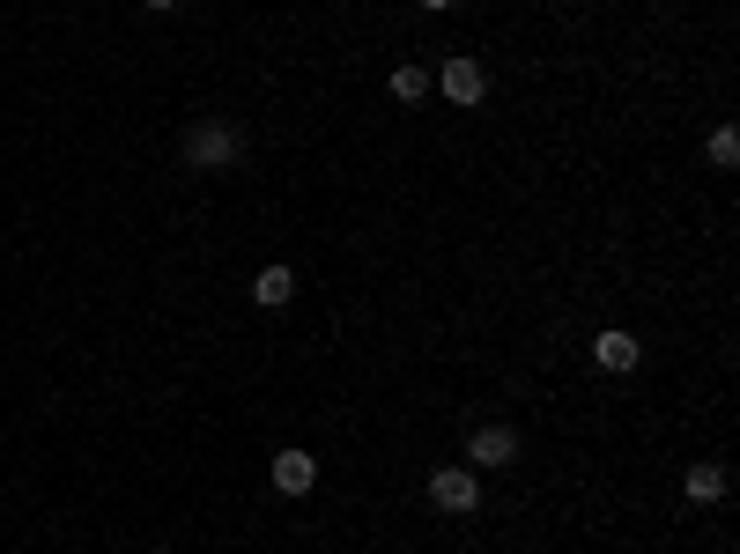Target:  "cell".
<instances>
[{
	"instance_id": "cell-1",
	"label": "cell",
	"mask_w": 740,
	"mask_h": 554,
	"mask_svg": "<svg viewBox=\"0 0 740 554\" xmlns=\"http://www.w3.org/2000/svg\"><path fill=\"white\" fill-rule=\"evenodd\" d=\"M245 156V134L237 126H222V119H200L193 134H186V163L193 170H230Z\"/></svg>"
},
{
	"instance_id": "cell-2",
	"label": "cell",
	"mask_w": 740,
	"mask_h": 554,
	"mask_svg": "<svg viewBox=\"0 0 740 554\" xmlns=\"http://www.w3.org/2000/svg\"><path fill=\"white\" fill-rule=\"evenodd\" d=\"M430 503H437V510H452V518H467V510L482 503V488H474V473H467V466H437V473H430Z\"/></svg>"
},
{
	"instance_id": "cell-3",
	"label": "cell",
	"mask_w": 740,
	"mask_h": 554,
	"mask_svg": "<svg viewBox=\"0 0 740 554\" xmlns=\"http://www.w3.org/2000/svg\"><path fill=\"white\" fill-rule=\"evenodd\" d=\"M437 82H444V97H452V104H482V97H489V67H482V60H452Z\"/></svg>"
},
{
	"instance_id": "cell-4",
	"label": "cell",
	"mask_w": 740,
	"mask_h": 554,
	"mask_svg": "<svg viewBox=\"0 0 740 554\" xmlns=\"http://www.w3.org/2000/svg\"><path fill=\"white\" fill-rule=\"evenodd\" d=\"M467 458H474V466H511V458H518V429H504V422H489V429H474Z\"/></svg>"
},
{
	"instance_id": "cell-5",
	"label": "cell",
	"mask_w": 740,
	"mask_h": 554,
	"mask_svg": "<svg viewBox=\"0 0 740 554\" xmlns=\"http://www.w3.org/2000/svg\"><path fill=\"white\" fill-rule=\"evenodd\" d=\"M592 355H600V370H637V333H622V326H607V333L592 340Z\"/></svg>"
},
{
	"instance_id": "cell-6",
	"label": "cell",
	"mask_w": 740,
	"mask_h": 554,
	"mask_svg": "<svg viewBox=\"0 0 740 554\" xmlns=\"http://www.w3.org/2000/svg\"><path fill=\"white\" fill-rule=\"evenodd\" d=\"M311 481H319L311 451H282V458H274V488H282V496H304Z\"/></svg>"
},
{
	"instance_id": "cell-7",
	"label": "cell",
	"mask_w": 740,
	"mask_h": 554,
	"mask_svg": "<svg viewBox=\"0 0 740 554\" xmlns=\"http://www.w3.org/2000/svg\"><path fill=\"white\" fill-rule=\"evenodd\" d=\"M252 296H260L267 311H282V303L296 296V274H289V266H260V274H252Z\"/></svg>"
},
{
	"instance_id": "cell-8",
	"label": "cell",
	"mask_w": 740,
	"mask_h": 554,
	"mask_svg": "<svg viewBox=\"0 0 740 554\" xmlns=\"http://www.w3.org/2000/svg\"><path fill=\"white\" fill-rule=\"evenodd\" d=\"M689 503H718V496H726V466H689Z\"/></svg>"
},
{
	"instance_id": "cell-9",
	"label": "cell",
	"mask_w": 740,
	"mask_h": 554,
	"mask_svg": "<svg viewBox=\"0 0 740 554\" xmlns=\"http://www.w3.org/2000/svg\"><path fill=\"white\" fill-rule=\"evenodd\" d=\"M393 97H400V104L430 97V67H393Z\"/></svg>"
},
{
	"instance_id": "cell-10",
	"label": "cell",
	"mask_w": 740,
	"mask_h": 554,
	"mask_svg": "<svg viewBox=\"0 0 740 554\" xmlns=\"http://www.w3.org/2000/svg\"><path fill=\"white\" fill-rule=\"evenodd\" d=\"M704 156H711L718 170H733V163H740V134H733V126H718V134H711V148H704Z\"/></svg>"
},
{
	"instance_id": "cell-11",
	"label": "cell",
	"mask_w": 740,
	"mask_h": 554,
	"mask_svg": "<svg viewBox=\"0 0 740 554\" xmlns=\"http://www.w3.org/2000/svg\"><path fill=\"white\" fill-rule=\"evenodd\" d=\"M422 8H452V0H422Z\"/></svg>"
},
{
	"instance_id": "cell-12",
	"label": "cell",
	"mask_w": 740,
	"mask_h": 554,
	"mask_svg": "<svg viewBox=\"0 0 740 554\" xmlns=\"http://www.w3.org/2000/svg\"><path fill=\"white\" fill-rule=\"evenodd\" d=\"M148 8H178V0H148Z\"/></svg>"
},
{
	"instance_id": "cell-13",
	"label": "cell",
	"mask_w": 740,
	"mask_h": 554,
	"mask_svg": "<svg viewBox=\"0 0 740 554\" xmlns=\"http://www.w3.org/2000/svg\"><path fill=\"white\" fill-rule=\"evenodd\" d=\"M156 554H171V547H156Z\"/></svg>"
}]
</instances>
